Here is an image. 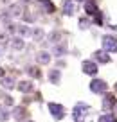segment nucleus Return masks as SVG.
<instances>
[{"label":"nucleus","mask_w":117,"mask_h":122,"mask_svg":"<svg viewBox=\"0 0 117 122\" xmlns=\"http://www.w3.org/2000/svg\"><path fill=\"white\" fill-rule=\"evenodd\" d=\"M42 34H43V30H42V29H36V30H34V32H33L34 40H40V38H42Z\"/></svg>","instance_id":"obj_19"},{"label":"nucleus","mask_w":117,"mask_h":122,"mask_svg":"<svg viewBox=\"0 0 117 122\" xmlns=\"http://www.w3.org/2000/svg\"><path fill=\"white\" fill-rule=\"evenodd\" d=\"M115 106V95H106L105 101H103V108H106V110H110V108Z\"/></svg>","instance_id":"obj_8"},{"label":"nucleus","mask_w":117,"mask_h":122,"mask_svg":"<svg viewBox=\"0 0 117 122\" xmlns=\"http://www.w3.org/2000/svg\"><path fill=\"white\" fill-rule=\"evenodd\" d=\"M99 122H117V118L113 117V115H103V117L99 118Z\"/></svg>","instance_id":"obj_16"},{"label":"nucleus","mask_w":117,"mask_h":122,"mask_svg":"<svg viewBox=\"0 0 117 122\" xmlns=\"http://www.w3.org/2000/svg\"><path fill=\"white\" fill-rule=\"evenodd\" d=\"M9 20H11V13H9L7 9H0V22L9 23Z\"/></svg>","instance_id":"obj_12"},{"label":"nucleus","mask_w":117,"mask_h":122,"mask_svg":"<svg viewBox=\"0 0 117 122\" xmlns=\"http://www.w3.org/2000/svg\"><path fill=\"white\" fill-rule=\"evenodd\" d=\"M74 2H72V0H67V2H65V7H63V13L65 15H72V13H74Z\"/></svg>","instance_id":"obj_13"},{"label":"nucleus","mask_w":117,"mask_h":122,"mask_svg":"<svg viewBox=\"0 0 117 122\" xmlns=\"http://www.w3.org/2000/svg\"><path fill=\"white\" fill-rule=\"evenodd\" d=\"M83 72L88 74V76H95V74H97V65L92 63V61H85L83 63Z\"/></svg>","instance_id":"obj_5"},{"label":"nucleus","mask_w":117,"mask_h":122,"mask_svg":"<svg viewBox=\"0 0 117 122\" xmlns=\"http://www.w3.org/2000/svg\"><path fill=\"white\" fill-rule=\"evenodd\" d=\"M90 90L94 92V93H105L106 92V83L101 79H94L90 83Z\"/></svg>","instance_id":"obj_3"},{"label":"nucleus","mask_w":117,"mask_h":122,"mask_svg":"<svg viewBox=\"0 0 117 122\" xmlns=\"http://www.w3.org/2000/svg\"><path fill=\"white\" fill-rule=\"evenodd\" d=\"M11 47H13L15 50H22V49H23V40H22V38H15V40L11 41Z\"/></svg>","instance_id":"obj_14"},{"label":"nucleus","mask_w":117,"mask_h":122,"mask_svg":"<svg viewBox=\"0 0 117 122\" xmlns=\"http://www.w3.org/2000/svg\"><path fill=\"white\" fill-rule=\"evenodd\" d=\"M87 113H88V106H87V104H83V102L76 104V108H74V118L78 122H79L83 117H87Z\"/></svg>","instance_id":"obj_2"},{"label":"nucleus","mask_w":117,"mask_h":122,"mask_svg":"<svg viewBox=\"0 0 117 122\" xmlns=\"http://www.w3.org/2000/svg\"><path fill=\"white\" fill-rule=\"evenodd\" d=\"M18 90H20V92H23V93H27V92L33 90V84H31L29 81H22V83L18 84Z\"/></svg>","instance_id":"obj_11"},{"label":"nucleus","mask_w":117,"mask_h":122,"mask_svg":"<svg viewBox=\"0 0 117 122\" xmlns=\"http://www.w3.org/2000/svg\"><path fill=\"white\" fill-rule=\"evenodd\" d=\"M42 2H45V5H47V11H54V7H52V4H50L49 0H42Z\"/></svg>","instance_id":"obj_22"},{"label":"nucleus","mask_w":117,"mask_h":122,"mask_svg":"<svg viewBox=\"0 0 117 122\" xmlns=\"http://www.w3.org/2000/svg\"><path fill=\"white\" fill-rule=\"evenodd\" d=\"M36 61H38V63H42V65H47V63H50V54L49 52H38Z\"/></svg>","instance_id":"obj_7"},{"label":"nucleus","mask_w":117,"mask_h":122,"mask_svg":"<svg viewBox=\"0 0 117 122\" xmlns=\"http://www.w3.org/2000/svg\"><path fill=\"white\" fill-rule=\"evenodd\" d=\"M18 30H20V32H22V34H23V36H27V34H29V29H27V27H25V25H22V27H18Z\"/></svg>","instance_id":"obj_20"},{"label":"nucleus","mask_w":117,"mask_h":122,"mask_svg":"<svg viewBox=\"0 0 117 122\" xmlns=\"http://www.w3.org/2000/svg\"><path fill=\"white\" fill-rule=\"evenodd\" d=\"M103 47L106 52H117V40L113 36H105L103 38Z\"/></svg>","instance_id":"obj_1"},{"label":"nucleus","mask_w":117,"mask_h":122,"mask_svg":"<svg viewBox=\"0 0 117 122\" xmlns=\"http://www.w3.org/2000/svg\"><path fill=\"white\" fill-rule=\"evenodd\" d=\"M4 77V68H0V79Z\"/></svg>","instance_id":"obj_24"},{"label":"nucleus","mask_w":117,"mask_h":122,"mask_svg":"<svg viewBox=\"0 0 117 122\" xmlns=\"http://www.w3.org/2000/svg\"><path fill=\"white\" fill-rule=\"evenodd\" d=\"M115 90H117V84H115Z\"/></svg>","instance_id":"obj_25"},{"label":"nucleus","mask_w":117,"mask_h":122,"mask_svg":"<svg viewBox=\"0 0 117 122\" xmlns=\"http://www.w3.org/2000/svg\"><path fill=\"white\" fill-rule=\"evenodd\" d=\"M94 56H95V59L101 61V63H110V56H108V52H106V50H97Z\"/></svg>","instance_id":"obj_6"},{"label":"nucleus","mask_w":117,"mask_h":122,"mask_svg":"<svg viewBox=\"0 0 117 122\" xmlns=\"http://www.w3.org/2000/svg\"><path fill=\"white\" fill-rule=\"evenodd\" d=\"M85 11H87L88 15H97V5H95L92 0H88L87 4H85Z\"/></svg>","instance_id":"obj_9"},{"label":"nucleus","mask_w":117,"mask_h":122,"mask_svg":"<svg viewBox=\"0 0 117 122\" xmlns=\"http://www.w3.org/2000/svg\"><path fill=\"white\" fill-rule=\"evenodd\" d=\"M27 122H33V120H27Z\"/></svg>","instance_id":"obj_26"},{"label":"nucleus","mask_w":117,"mask_h":122,"mask_svg":"<svg viewBox=\"0 0 117 122\" xmlns=\"http://www.w3.org/2000/svg\"><path fill=\"white\" fill-rule=\"evenodd\" d=\"M7 11L11 13V16H20V15H22V7H20L18 4H11L7 7Z\"/></svg>","instance_id":"obj_10"},{"label":"nucleus","mask_w":117,"mask_h":122,"mask_svg":"<svg viewBox=\"0 0 117 122\" xmlns=\"http://www.w3.org/2000/svg\"><path fill=\"white\" fill-rule=\"evenodd\" d=\"M52 52H54V56H63V54H65V49H63V47H58V45H56Z\"/></svg>","instance_id":"obj_18"},{"label":"nucleus","mask_w":117,"mask_h":122,"mask_svg":"<svg viewBox=\"0 0 117 122\" xmlns=\"http://www.w3.org/2000/svg\"><path fill=\"white\" fill-rule=\"evenodd\" d=\"M49 77H50L52 83H58V81H60V72H58V70H52V72L49 74Z\"/></svg>","instance_id":"obj_17"},{"label":"nucleus","mask_w":117,"mask_h":122,"mask_svg":"<svg viewBox=\"0 0 117 122\" xmlns=\"http://www.w3.org/2000/svg\"><path fill=\"white\" fill-rule=\"evenodd\" d=\"M6 40H7V36H6V32H0V43H4Z\"/></svg>","instance_id":"obj_23"},{"label":"nucleus","mask_w":117,"mask_h":122,"mask_svg":"<svg viewBox=\"0 0 117 122\" xmlns=\"http://www.w3.org/2000/svg\"><path fill=\"white\" fill-rule=\"evenodd\" d=\"M0 83H2V86H6V88H13L15 86V79H13V77H2Z\"/></svg>","instance_id":"obj_15"},{"label":"nucleus","mask_w":117,"mask_h":122,"mask_svg":"<svg viewBox=\"0 0 117 122\" xmlns=\"http://www.w3.org/2000/svg\"><path fill=\"white\" fill-rule=\"evenodd\" d=\"M49 110H50V113H52L54 118H63V115H65V110H63V106H61V104L50 102V104H49Z\"/></svg>","instance_id":"obj_4"},{"label":"nucleus","mask_w":117,"mask_h":122,"mask_svg":"<svg viewBox=\"0 0 117 122\" xmlns=\"http://www.w3.org/2000/svg\"><path fill=\"white\" fill-rule=\"evenodd\" d=\"M60 38H61L60 32H52V36H50V40H52V41H60Z\"/></svg>","instance_id":"obj_21"}]
</instances>
